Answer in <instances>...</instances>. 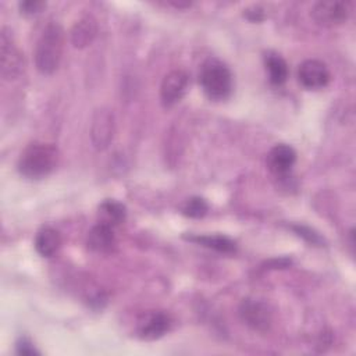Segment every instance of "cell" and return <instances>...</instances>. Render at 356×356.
Wrapping results in <instances>:
<instances>
[{
  "label": "cell",
  "instance_id": "obj_1",
  "mask_svg": "<svg viewBox=\"0 0 356 356\" xmlns=\"http://www.w3.org/2000/svg\"><path fill=\"white\" fill-rule=\"evenodd\" d=\"M58 157L56 146L43 142H32L21 152L17 168L21 175L29 179H40L53 172L57 167Z\"/></svg>",
  "mask_w": 356,
  "mask_h": 356
},
{
  "label": "cell",
  "instance_id": "obj_2",
  "mask_svg": "<svg viewBox=\"0 0 356 356\" xmlns=\"http://www.w3.org/2000/svg\"><path fill=\"white\" fill-rule=\"evenodd\" d=\"M64 50V31L60 24L50 22L40 33L35 46V65L42 74H53L61 61Z\"/></svg>",
  "mask_w": 356,
  "mask_h": 356
},
{
  "label": "cell",
  "instance_id": "obj_3",
  "mask_svg": "<svg viewBox=\"0 0 356 356\" xmlns=\"http://www.w3.org/2000/svg\"><path fill=\"white\" fill-rule=\"evenodd\" d=\"M199 83L210 100H225L234 88L231 70L218 58H207L199 70Z\"/></svg>",
  "mask_w": 356,
  "mask_h": 356
},
{
  "label": "cell",
  "instance_id": "obj_4",
  "mask_svg": "<svg viewBox=\"0 0 356 356\" xmlns=\"http://www.w3.org/2000/svg\"><path fill=\"white\" fill-rule=\"evenodd\" d=\"M24 54L6 28L0 33V72L4 79H15L24 71Z\"/></svg>",
  "mask_w": 356,
  "mask_h": 356
},
{
  "label": "cell",
  "instance_id": "obj_5",
  "mask_svg": "<svg viewBox=\"0 0 356 356\" xmlns=\"http://www.w3.org/2000/svg\"><path fill=\"white\" fill-rule=\"evenodd\" d=\"M172 327V318L167 312L153 310L143 313L135 327L136 337L143 341H154L165 335Z\"/></svg>",
  "mask_w": 356,
  "mask_h": 356
},
{
  "label": "cell",
  "instance_id": "obj_6",
  "mask_svg": "<svg viewBox=\"0 0 356 356\" xmlns=\"http://www.w3.org/2000/svg\"><path fill=\"white\" fill-rule=\"evenodd\" d=\"M115 132L114 114L108 107H99L95 110L90 121V140L97 150L106 149Z\"/></svg>",
  "mask_w": 356,
  "mask_h": 356
},
{
  "label": "cell",
  "instance_id": "obj_7",
  "mask_svg": "<svg viewBox=\"0 0 356 356\" xmlns=\"http://www.w3.org/2000/svg\"><path fill=\"white\" fill-rule=\"evenodd\" d=\"M350 14V3L342 0L317 1L312 8L313 19L323 26H334L345 22Z\"/></svg>",
  "mask_w": 356,
  "mask_h": 356
},
{
  "label": "cell",
  "instance_id": "obj_8",
  "mask_svg": "<svg viewBox=\"0 0 356 356\" xmlns=\"http://www.w3.org/2000/svg\"><path fill=\"white\" fill-rule=\"evenodd\" d=\"M242 321L259 332L268 331L271 325V310L267 303L257 299H243L239 306Z\"/></svg>",
  "mask_w": 356,
  "mask_h": 356
},
{
  "label": "cell",
  "instance_id": "obj_9",
  "mask_svg": "<svg viewBox=\"0 0 356 356\" xmlns=\"http://www.w3.org/2000/svg\"><path fill=\"white\" fill-rule=\"evenodd\" d=\"M331 79L327 65L316 58L305 60L298 68V81L307 90H318L328 85Z\"/></svg>",
  "mask_w": 356,
  "mask_h": 356
},
{
  "label": "cell",
  "instance_id": "obj_10",
  "mask_svg": "<svg viewBox=\"0 0 356 356\" xmlns=\"http://www.w3.org/2000/svg\"><path fill=\"white\" fill-rule=\"evenodd\" d=\"M189 86V75L184 70L170 71L161 81L160 97L164 106L178 103L186 93Z\"/></svg>",
  "mask_w": 356,
  "mask_h": 356
},
{
  "label": "cell",
  "instance_id": "obj_11",
  "mask_svg": "<svg viewBox=\"0 0 356 356\" xmlns=\"http://www.w3.org/2000/svg\"><path fill=\"white\" fill-rule=\"evenodd\" d=\"M296 161V152L292 146L278 143L267 153V167L275 177H285L292 170Z\"/></svg>",
  "mask_w": 356,
  "mask_h": 356
},
{
  "label": "cell",
  "instance_id": "obj_12",
  "mask_svg": "<svg viewBox=\"0 0 356 356\" xmlns=\"http://www.w3.org/2000/svg\"><path fill=\"white\" fill-rule=\"evenodd\" d=\"M86 245L90 250L97 253H106L110 252L115 245V235L113 227L97 222L93 225L88 234Z\"/></svg>",
  "mask_w": 356,
  "mask_h": 356
},
{
  "label": "cell",
  "instance_id": "obj_13",
  "mask_svg": "<svg viewBox=\"0 0 356 356\" xmlns=\"http://www.w3.org/2000/svg\"><path fill=\"white\" fill-rule=\"evenodd\" d=\"M33 245L40 256L51 257L58 252L61 246L60 232L51 227H43L36 232Z\"/></svg>",
  "mask_w": 356,
  "mask_h": 356
},
{
  "label": "cell",
  "instance_id": "obj_14",
  "mask_svg": "<svg viewBox=\"0 0 356 356\" xmlns=\"http://www.w3.org/2000/svg\"><path fill=\"white\" fill-rule=\"evenodd\" d=\"M97 33V24L92 15L79 18L71 29V42L75 47H85L92 43Z\"/></svg>",
  "mask_w": 356,
  "mask_h": 356
},
{
  "label": "cell",
  "instance_id": "obj_15",
  "mask_svg": "<svg viewBox=\"0 0 356 356\" xmlns=\"http://www.w3.org/2000/svg\"><path fill=\"white\" fill-rule=\"evenodd\" d=\"M97 217L99 222L107 224L114 228L125 221L127 209L122 203L114 199H106L97 207Z\"/></svg>",
  "mask_w": 356,
  "mask_h": 356
},
{
  "label": "cell",
  "instance_id": "obj_16",
  "mask_svg": "<svg viewBox=\"0 0 356 356\" xmlns=\"http://www.w3.org/2000/svg\"><path fill=\"white\" fill-rule=\"evenodd\" d=\"M188 241L199 243L202 246H206L209 249L217 250L220 253H234L236 250V243L225 236V235H189L185 236Z\"/></svg>",
  "mask_w": 356,
  "mask_h": 356
},
{
  "label": "cell",
  "instance_id": "obj_17",
  "mask_svg": "<svg viewBox=\"0 0 356 356\" xmlns=\"http://www.w3.org/2000/svg\"><path fill=\"white\" fill-rule=\"evenodd\" d=\"M264 65L268 72V79L273 85L280 86L285 83L288 78V64L286 61L277 53H267L264 56Z\"/></svg>",
  "mask_w": 356,
  "mask_h": 356
},
{
  "label": "cell",
  "instance_id": "obj_18",
  "mask_svg": "<svg viewBox=\"0 0 356 356\" xmlns=\"http://www.w3.org/2000/svg\"><path fill=\"white\" fill-rule=\"evenodd\" d=\"M182 214L191 218H202L207 214L209 211V204L203 197L199 196H193L191 199H188L184 206L181 207Z\"/></svg>",
  "mask_w": 356,
  "mask_h": 356
},
{
  "label": "cell",
  "instance_id": "obj_19",
  "mask_svg": "<svg viewBox=\"0 0 356 356\" xmlns=\"http://www.w3.org/2000/svg\"><path fill=\"white\" fill-rule=\"evenodd\" d=\"M291 228H292L299 236H302L303 239H306L307 242H310V243H313V245H321V243H323L321 236H320L317 232H314L312 228H309V227L296 224V225H292Z\"/></svg>",
  "mask_w": 356,
  "mask_h": 356
},
{
  "label": "cell",
  "instance_id": "obj_20",
  "mask_svg": "<svg viewBox=\"0 0 356 356\" xmlns=\"http://www.w3.org/2000/svg\"><path fill=\"white\" fill-rule=\"evenodd\" d=\"M46 3L44 1H39V0H26V1H21L18 4L19 10L22 14L25 15H33L40 13L44 8Z\"/></svg>",
  "mask_w": 356,
  "mask_h": 356
},
{
  "label": "cell",
  "instance_id": "obj_21",
  "mask_svg": "<svg viewBox=\"0 0 356 356\" xmlns=\"http://www.w3.org/2000/svg\"><path fill=\"white\" fill-rule=\"evenodd\" d=\"M17 353H19V355H39V352L35 349L33 343L26 338H21L17 342Z\"/></svg>",
  "mask_w": 356,
  "mask_h": 356
},
{
  "label": "cell",
  "instance_id": "obj_22",
  "mask_svg": "<svg viewBox=\"0 0 356 356\" xmlns=\"http://www.w3.org/2000/svg\"><path fill=\"white\" fill-rule=\"evenodd\" d=\"M243 15L253 21V22H259L264 18V10L260 7V6H252V7H248L246 10H243Z\"/></svg>",
  "mask_w": 356,
  "mask_h": 356
}]
</instances>
